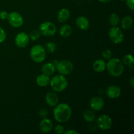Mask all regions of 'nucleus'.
I'll return each instance as SVG.
<instances>
[{"instance_id":"obj_22","label":"nucleus","mask_w":134,"mask_h":134,"mask_svg":"<svg viewBox=\"0 0 134 134\" xmlns=\"http://www.w3.org/2000/svg\"><path fill=\"white\" fill-rule=\"evenodd\" d=\"M83 118L86 122H92L96 119V114L92 110L87 109L84 111Z\"/></svg>"},{"instance_id":"obj_23","label":"nucleus","mask_w":134,"mask_h":134,"mask_svg":"<svg viewBox=\"0 0 134 134\" xmlns=\"http://www.w3.org/2000/svg\"><path fill=\"white\" fill-rule=\"evenodd\" d=\"M123 64L124 65H128V66H133L134 64V58L132 54H126L123 57L122 60Z\"/></svg>"},{"instance_id":"obj_9","label":"nucleus","mask_w":134,"mask_h":134,"mask_svg":"<svg viewBox=\"0 0 134 134\" xmlns=\"http://www.w3.org/2000/svg\"><path fill=\"white\" fill-rule=\"evenodd\" d=\"M96 122L98 127L102 130H108L113 126L112 119L107 115H102L98 116Z\"/></svg>"},{"instance_id":"obj_4","label":"nucleus","mask_w":134,"mask_h":134,"mask_svg":"<svg viewBox=\"0 0 134 134\" xmlns=\"http://www.w3.org/2000/svg\"><path fill=\"white\" fill-rule=\"evenodd\" d=\"M30 55L33 61L36 63H41L45 60L47 51L43 46L36 44L31 47Z\"/></svg>"},{"instance_id":"obj_21","label":"nucleus","mask_w":134,"mask_h":134,"mask_svg":"<svg viewBox=\"0 0 134 134\" xmlns=\"http://www.w3.org/2000/svg\"><path fill=\"white\" fill-rule=\"evenodd\" d=\"M133 26V19L130 16H124L121 20V26L124 30H129Z\"/></svg>"},{"instance_id":"obj_36","label":"nucleus","mask_w":134,"mask_h":134,"mask_svg":"<svg viewBox=\"0 0 134 134\" xmlns=\"http://www.w3.org/2000/svg\"><path fill=\"white\" fill-rule=\"evenodd\" d=\"M120 1H125V0H120Z\"/></svg>"},{"instance_id":"obj_15","label":"nucleus","mask_w":134,"mask_h":134,"mask_svg":"<svg viewBox=\"0 0 134 134\" xmlns=\"http://www.w3.org/2000/svg\"><path fill=\"white\" fill-rule=\"evenodd\" d=\"M76 25L77 27L82 30H87L90 27V22L86 17L81 16L76 20Z\"/></svg>"},{"instance_id":"obj_25","label":"nucleus","mask_w":134,"mask_h":134,"mask_svg":"<svg viewBox=\"0 0 134 134\" xmlns=\"http://www.w3.org/2000/svg\"><path fill=\"white\" fill-rule=\"evenodd\" d=\"M44 48L46 51H47L49 53H53L56 50V43L53 42H48L44 44Z\"/></svg>"},{"instance_id":"obj_11","label":"nucleus","mask_w":134,"mask_h":134,"mask_svg":"<svg viewBox=\"0 0 134 134\" xmlns=\"http://www.w3.org/2000/svg\"><path fill=\"white\" fill-rule=\"evenodd\" d=\"M105 105V101L101 97H93L90 101V107L93 111H100L103 108Z\"/></svg>"},{"instance_id":"obj_13","label":"nucleus","mask_w":134,"mask_h":134,"mask_svg":"<svg viewBox=\"0 0 134 134\" xmlns=\"http://www.w3.org/2000/svg\"><path fill=\"white\" fill-rule=\"evenodd\" d=\"M39 129L43 133H47L51 132L53 128L52 121L47 118H43L39 123Z\"/></svg>"},{"instance_id":"obj_17","label":"nucleus","mask_w":134,"mask_h":134,"mask_svg":"<svg viewBox=\"0 0 134 134\" xmlns=\"http://www.w3.org/2000/svg\"><path fill=\"white\" fill-rule=\"evenodd\" d=\"M56 71V66L52 62H48L44 64L41 67V72L46 75H52Z\"/></svg>"},{"instance_id":"obj_24","label":"nucleus","mask_w":134,"mask_h":134,"mask_svg":"<svg viewBox=\"0 0 134 134\" xmlns=\"http://www.w3.org/2000/svg\"><path fill=\"white\" fill-rule=\"evenodd\" d=\"M109 22L112 26H116L120 22V17L116 13H112L109 18Z\"/></svg>"},{"instance_id":"obj_12","label":"nucleus","mask_w":134,"mask_h":134,"mask_svg":"<svg viewBox=\"0 0 134 134\" xmlns=\"http://www.w3.org/2000/svg\"><path fill=\"white\" fill-rule=\"evenodd\" d=\"M106 95L110 99H116L121 95V89L116 85H111L106 90Z\"/></svg>"},{"instance_id":"obj_3","label":"nucleus","mask_w":134,"mask_h":134,"mask_svg":"<svg viewBox=\"0 0 134 134\" xmlns=\"http://www.w3.org/2000/svg\"><path fill=\"white\" fill-rule=\"evenodd\" d=\"M49 85L55 92H61L67 88L68 81L65 76L60 74L54 76L50 81Z\"/></svg>"},{"instance_id":"obj_19","label":"nucleus","mask_w":134,"mask_h":134,"mask_svg":"<svg viewBox=\"0 0 134 134\" xmlns=\"http://www.w3.org/2000/svg\"><path fill=\"white\" fill-rule=\"evenodd\" d=\"M50 81H51V79L49 76L46 75L43 73L38 75L36 79L37 85L41 87H44L49 85Z\"/></svg>"},{"instance_id":"obj_30","label":"nucleus","mask_w":134,"mask_h":134,"mask_svg":"<svg viewBox=\"0 0 134 134\" xmlns=\"http://www.w3.org/2000/svg\"><path fill=\"white\" fill-rule=\"evenodd\" d=\"M128 7L132 11L134 10V0H125Z\"/></svg>"},{"instance_id":"obj_34","label":"nucleus","mask_w":134,"mask_h":134,"mask_svg":"<svg viewBox=\"0 0 134 134\" xmlns=\"http://www.w3.org/2000/svg\"><path fill=\"white\" fill-rule=\"evenodd\" d=\"M129 83L130 84V85H131V86H132V87H133V86H134V78H133V77H132V78L130 80Z\"/></svg>"},{"instance_id":"obj_32","label":"nucleus","mask_w":134,"mask_h":134,"mask_svg":"<svg viewBox=\"0 0 134 134\" xmlns=\"http://www.w3.org/2000/svg\"><path fill=\"white\" fill-rule=\"evenodd\" d=\"M39 116H41L43 118H45L47 116V115H48V112H47V110L44 109H42L39 111Z\"/></svg>"},{"instance_id":"obj_29","label":"nucleus","mask_w":134,"mask_h":134,"mask_svg":"<svg viewBox=\"0 0 134 134\" xmlns=\"http://www.w3.org/2000/svg\"><path fill=\"white\" fill-rule=\"evenodd\" d=\"M55 132L57 134H62L64 133V128L62 125L61 124H58V125L56 126L54 128Z\"/></svg>"},{"instance_id":"obj_31","label":"nucleus","mask_w":134,"mask_h":134,"mask_svg":"<svg viewBox=\"0 0 134 134\" xmlns=\"http://www.w3.org/2000/svg\"><path fill=\"white\" fill-rule=\"evenodd\" d=\"M8 15H9V13L5 10H2V11L0 12V18L3 20L7 19Z\"/></svg>"},{"instance_id":"obj_20","label":"nucleus","mask_w":134,"mask_h":134,"mask_svg":"<svg viewBox=\"0 0 134 134\" xmlns=\"http://www.w3.org/2000/svg\"><path fill=\"white\" fill-rule=\"evenodd\" d=\"M72 31L71 26L69 24H64L59 30V34L62 37H68L71 35Z\"/></svg>"},{"instance_id":"obj_1","label":"nucleus","mask_w":134,"mask_h":134,"mask_svg":"<svg viewBox=\"0 0 134 134\" xmlns=\"http://www.w3.org/2000/svg\"><path fill=\"white\" fill-rule=\"evenodd\" d=\"M71 115V108L69 105L65 103L57 104L53 110L54 117L58 122H65L69 120Z\"/></svg>"},{"instance_id":"obj_2","label":"nucleus","mask_w":134,"mask_h":134,"mask_svg":"<svg viewBox=\"0 0 134 134\" xmlns=\"http://www.w3.org/2000/svg\"><path fill=\"white\" fill-rule=\"evenodd\" d=\"M106 69L110 75L113 77H119L124 72V64L120 59L116 58H111L106 64Z\"/></svg>"},{"instance_id":"obj_28","label":"nucleus","mask_w":134,"mask_h":134,"mask_svg":"<svg viewBox=\"0 0 134 134\" xmlns=\"http://www.w3.org/2000/svg\"><path fill=\"white\" fill-rule=\"evenodd\" d=\"M7 38V34L3 27L0 26V43H3L5 41Z\"/></svg>"},{"instance_id":"obj_14","label":"nucleus","mask_w":134,"mask_h":134,"mask_svg":"<svg viewBox=\"0 0 134 134\" xmlns=\"http://www.w3.org/2000/svg\"><path fill=\"white\" fill-rule=\"evenodd\" d=\"M45 102L51 107H55L58 103V97L55 92H48L45 96Z\"/></svg>"},{"instance_id":"obj_6","label":"nucleus","mask_w":134,"mask_h":134,"mask_svg":"<svg viewBox=\"0 0 134 134\" xmlns=\"http://www.w3.org/2000/svg\"><path fill=\"white\" fill-rule=\"evenodd\" d=\"M56 69L62 75H69L73 70V64L69 60H63L60 61L56 66Z\"/></svg>"},{"instance_id":"obj_16","label":"nucleus","mask_w":134,"mask_h":134,"mask_svg":"<svg viewBox=\"0 0 134 134\" xmlns=\"http://www.w3.org/2000/svg\"><path fill=\"white\" fill-rule=\"evenodd\" d=\"M70 17V11L66 8H63L59 10L57 14V19L60 23H64L69 20Z\"/></svg>"},{"instance_id":"obj_33","label":"nucleus","mask_w":134,"mask_h":134,"mask_svg":"<svg viewBox=\"0 0 134 134\" xmlns=\"http://www.w3.org/2000/svg\"><path fill=\"white\" fill-rule=\"evenodd\" d=\"M64 133L65 134H77L78 133V132H77L75 130H68L65 131V132H64Z\"/></svg>"},{"instance_id":"obj_7","label":"nucleus","mask_w":134,"mask_h":134,"mask_svg":"<svg viewBox=\"0 0 134 134\" xmlns=\"http://www.w3.org/2000/svg\"><path fill=\"white\" fill-rule=\"evenodd\" d=\"M10 26L13 27H20L24 24V19L22 16L16 11H13L9 13L7 19Z\"/></svg>"},{"instance_id":"obj_26","label":"nucleus","mask_w":134,"mask_h":134,"mask_svg":"<svg viewBox=\"0 0 134 134\" xmlns=\"http://www.w3.org/2000/svg\"><path fill=\"white\" fill-rule=\"evenodd\" d=\"M29 35V37L31 40L32 41H36L37 39H39L41 36V33L39 30H34L30 32V35Z\"/></svg>"},{"instance_id":"obj_8","label":"nucleus","mask_w":134,"mask_h":134,"mask_svg":"<svg viewBox=\"0 0 134 134\" xmlns=\"http://www.w3.org/2000/svg\"><path fill=\"white\" fill-rule=\"evenodd\" d=\"M110 39L115 44H120L124 41V34L120 28L116 26H113L109 31Z\"/></svg>"},{"instance_id":"obj_35","label":"nucleus","mask_w":134,"mask_h":134,"mask_svg":"<svg viewBox=\"0 0 134 134\" xmlns=\"http://www.w3.org/2000/svg\"><path fill=\"white\" fill-rule=\"evenodd\" d=\"M98 1L101 3H108L109 1H111V0H98Z\"/></svg>"},{"instance_id":"obj_5","label":"nucleus","mask_w":134,"mask_h":134,"mask_svg":"<svg viewBox=\"0 0 134 134\" xmlns=\"http://www.w3.org/2000/svg\"><path fill=\"white\" fill-rule=\"evenodd\" d=\"M56 26L53 22L47 21L41 24L39 27V31L44 36L51 37L55 35L56 32Z\"/></svg>"},{"instance_id":"obj_10","label":"nucleus","mask_w":134,"mask_h":134,"mask_svg":"<svg viewBox=\"0 0 134 134\" xmlns=\"http://www.w3.org/2000/svg\"><path fill=\"white\" fill-rule=\"evenodd\" d=\"M15 44L19 48H25L30 42V37L26 33L20 32L15 37Z\"/></svg>"},{"instance_id":"obj_27","label":"nucleus","mask_w":134,"mask_h":134,"mask_svg":"<svg viewBox=\"0 0 134 134\" xmlns=\"http://www.w3.org/2000/svg\"><path fill=\"white\" fill-rule=\"evenodd\" d=\"M102 55L105 60H109V59L111 58V57H112L113 53H112V52H111V50L105 49V50H104L103 52H102Z\"/></svg>"},{"instance_id":"obj_18","label":"nucleus","mask_w":134,"mask_h":134,"mask_svg":"<svg viewBox=\"0 0 134 134\" xmlns=\"http://www.w3.org/2000/svg\"><path fill=\"white\" fill-rule=\"evenodd\" d=\"M93 69L97 73H102L106 69V63L104 60L102 59L96 60L93 63Z\"/></svg>"}]
</instances>
